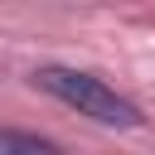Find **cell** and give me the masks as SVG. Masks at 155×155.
<instances>
[{
    "mask_svg": "<svg viewBox=\"0 0 155 155\" xmlns=\"http://www.w3.org/2000/svg\"><path fill=\"white\" fill-rule=\"evenodd\" d=\"M34 87L48 92L53 102L73 107L78 116H87V121H97V126H111V131H136V126L145 121L131 97H121L107 78H97V73H87V68L44 63V68H34Z\"/></svg>",
    "mask_w": 155,
    "mask_h": 155,
    "instance_id": "obj_1",
    "label": "cell"
},
{
    "mask_svg": "<svg viewBox=\"0 0 155 155\" xmlns=\"http://www.w3.org/2000/svg\"><path fill=\"white\" fill-rule=\"evenodd\" d=\"M0 155H58V140L53 136H39V131L0 126Z\"/></svg>",
    "mask_w": 155,
    "mask_h": 155,
    "instance_id": "obj_2",
    "label": "cell"
}]
</instances>
